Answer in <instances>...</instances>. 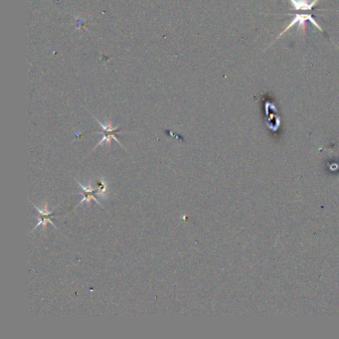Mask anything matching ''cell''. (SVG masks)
I'll use <instances>...</instances> for the list:
<instances>
[{"mask_svg":"<svg viewBox=\"0 0 339 339\" xmlns=\"http://www.w3.org/2000/svg\"><path fill=\"white\" fill-rule=\"evenodd\" d=\"M98 123H99V125L101 126V128H102V132H100L99 134H102L103 135V138H102V140L98 143V144H96V146H95V148L96 147H98L99 145H101V144H103V143H107L108 145H111V143H112V139H114V140H116L123 148H124V145L121 143V141L118 139V137L116 136V134H118V132L120 131V129L119 128H114L112 125H108V126H106V125H104V124H102L100 121H98V120H96Z\"/></svg>","mask_w":339,"mask_h":339,"instance_id":"cell-1","label":"cell"},{"mask_svg":"<svg viewBox=\"0 0 339 339\" xmlns=\"http://www.w3.org/2000/svg\"><path fill=\"white\" fill-rule=\"evenodd\" d=\"M32 206H33V207L37 210V212H38V218H37L38 223H37V225L34 227V229L31 231V233L34 232L39 226H42L43 229H44V228L47 226V224H51L55 229H57L56 225H55V224L53 223V221H52V217L56 215L54 212L49 211L48 208H47V206H45L44 209H40L39 207L35 206L34 204H32Z\"/></svg>","mask_w":339,"mask_h":339,"instance_id":"cell-2","label":"cell"},{"mask_svg":"<svg viewBox=\"0 0 339 339\" xmlns=\"http://www.w3.org/2000/svg\"><path fill=\"white\" fill-rule=\"evenodd\" d=\"M76 182L78 183V185H79L80 188H81V192H79V194H81V195L83 196V199L80 201L79 205L83 203V202H85V201L87 202L88 205H90L91 201H95V202L98 204L100 207H102V208L104 209V206L100 203V201H99V200L97 199V197H96L97 194H100V190H99L98 187H96V189H94V188L91 186V184H90L88 187H85V186H83L78 180H76Z\"/></svg>","mask_w":339,"mask_h":339,"instance_id":"cell-3","label":"cell"},{"mask_svg":"<svg viewBox=\"0 0 339 339\" xmlns=\"http://www.w3.org/2000/svg\"><path fill=\"white\" fill-rule=\"evenodd\" d=\"M306 20H309L315 27H317L320 31H323V29L319 26V24L316 22V20L311 16V15H306V14H296V15H294V19L289 23V25L279 34V36L278 37H280V36H282L287 30H289L291 27H293L296 23L297 24H299L300 26H302V30L304 31L305 30V25H304V22L306 21Z\"/></svg>","mask_w":339,"mask_h":339,"instance_id":"cell-4","label":"cell"},{"mask_svg":"<svg viewBox=\"0 0 339 339\" xmlns=\"http://www.w3.org/2000/svg\"><path fill=\"white\" fill-rule=\"evenodd\" d=\"M319 0L309 2L308 0H290L291 4L296 10H310Z\"/></svg>","mask_w":339,"mask_h":339,"instance_id":"cell-5","label":"cell"}]
</instances>
